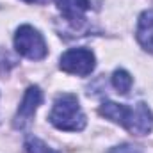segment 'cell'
Wrapping results in <instances>:
<instances>
[{
  "mask_svg": "<svg viewBox=\"0 0 153 153\" xmlns=\"http://www.w3.org/2000/svg\"><path fill=\"white\" fill-rule=\"evenodd\" d=\"M59 66L62 71L70 75L87 76L93 73L96 66V59H94V53L87 48H71L61 55Z\"/></svg>",
  "mask_w": 153,
  "mask_h": 153,
  "instance_id": "4",
  "label": "cell"
},
{
  "mask_svg": "<svg viewBox=\"0 0 153 153\" xmlns=\"http://www.w3.org/2000/svg\"><path fill=\"white\" fill-rule=\"evenodd\" d=\"M55 5L70 23L80 25L84 22V14L91 7V2L89 0H55Z\"/></svg>",
  "mask_w": 153,
  "mask_h": 153,
  "instance_id": "6",
  "label": "cell"
},
{
  "mask_svg": "<svg viewBox=\"0 0 153 153\" xmlns=\"http://www.w3.org/2000/svg\"><path fill=\"white\" fill-rule=\"evenodd\" d=\"M132 84H134V78H132V75L126 70H121L119 68V70H116L114 73H112V85H114V89L117 93L126 94L130 91Z\"/></svg>",
  "mask_w": 153,
  "mask_h": 153,
  "instance_id": "8",
  "label": "cell"
},
{
  "mask_svg": "<svg viewBox=\"0 0 153 153\" xmlns=\"http://www.w3.org/2000/svg\"><path fill=\"white\" fill-rule=\"evenodd\" d=\"M48 121L64 132H80L85 128V114L80 109L78 98L71 93H64L55 98Z\"/></svg>",
  "mask_w": 153,
  "mask_h": 153,
  "instance_id": "2",
  "label": "cell"
},
{
  "mask_svg": "<svg viewBox=\"0 0 153 153\" xmlns=\"http://www.w3.org/2000/svg\"><path fill=\"white\" fill-rule=\"evenodd\" d=\"M23 2H27V4H45L48 0H23Z\"/></svg>",
  "mask_w": 153,
  "mask_h": 153,
  "instance_id": "11",
  "label": "cell"
},
{
  "mask_svg": "<svg viewBox=\"0 0 153 153\" xmlns=\"http://www.w3.org/2000/svg\"><path fill=\"white\" fill-rule=\"evenodd\" d=\"M137 43L146 50L148 53H153V11H143L137 20L135 29Z\"/></svg>",
  "mask_w": 153,
  "mask_h": 153,
  "instance_id": "7",
  "label": "cell"
},
{
  "mask_svg": "<svg viewBox=\"0 0 153 153\" xmlns=\"http://www.w3.org/2000/svg\"><path fill=\"white\" fill-rule=\"evenodd\" d=\"M109 153H143V148L135 144H119V146H114Z\"/></svg>",
  "mask_w": 153,
  "mask_h": 153,
  "instance_id": "10",
  "label": "cell"
},
{
  "mask_svg": "<svg viewBox=\"0 0 153 153\" xmlns=\"http://www.w3.org/2000/svg\"><path fill=\"white\" fill-rule=\"evenodd\" d=\"M100 114L121 125L134 135H146L153 130V112L144 102H139L134 107L116 102H103L100 105Z\"/></svg>",
  "mask_w": 153,
  "mask_h": 153,
  "instance_id": "1",
  "label": "cell"
},
{
  "mask_svg": "<svg viewBox=\"0 0 153 153\" xmlns=\"http://www.w3.org/2000/svg\"><path fill=\"white\" fill-rule=\"evenodd\" d=\"M25 152L27 153H61L53 148H50L48 144H45L38 137H29L25 141Z\"/></svg>",
  "mask_w": 153,
  "mask_h": 153,
  "instance_id": "9",
  "label": "cell"
},
{
  "mask_svg": "<svg viewBox=\"0 0 153 153\" xmlns=\"http://www.w3.org/2000/svg\"><path fill=\"white\" fill-rule=\"evenodd\" d=\"M43 102V93L38 85H30L25 94H23V100L18 107V112L14 116V128H27L32 121V117L36 114L38 107Z\"/></svg>",
  "mask_w": 153,
  "mask_h": 153,
  "instance_id": "5",
  "label": "cell"
},
{
  "mask_svg": "<svg viewBox=\"0 0 153 153\" xmlns=\"http://www.w3.org/2000/svg\"><path fill=\"white\" fill-rule=\"evenodd\" d=\"M14 48L20 55H23L30 61H41L48 53L45 38L39 34L38 29H34L30 25L18 27V30L14 34Z\"/></svg>",
  "mask_w": 153,
  "mask_h": 153,
  "instance_id": "3",
  "label": "cell"
}]
</instances>
